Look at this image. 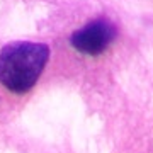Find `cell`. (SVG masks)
I'll list each match as a JSON object with an SVG mask.
<instances>
[{"label":"cell","mask_w":153,"mask_h":153,"mask_svg":"<svg viewBox=\"0 0 153 153\" xmlns=\"http://www.w3.org/2000/svg\"><path fill=\"white\" fill-rule=\"evenodd\" d=\"M116 36V29L109 21L97 19L88 22L85 27L73 33L71 36V46L83 55H100L107 49Z\"/></svg>","instance_id":"2"},{"label":"cell","mask_w":153,"mask_h":153,"mask_svg":"<svg viewBox=\"0 0 153 153\" xmlns=\"http://www.w3.org/2000/svg\"><path fill=\"white\" fill-rule=\"evenodd\" d=\"M49 48L43 43H12L0 53V82L17 94L27 92L41 76Z\"/></svg>","instance_id":"1"}]
</instances>
